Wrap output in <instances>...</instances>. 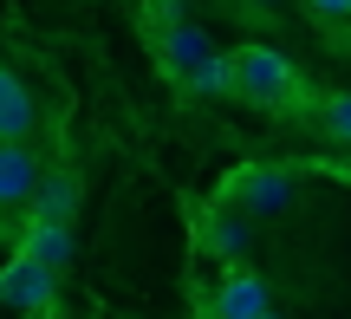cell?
<instances>
[{
  "instance_id": "1",
  "label": "cell",
  "mask_w": 351,
  "mask_h": 319,
  "mask_svg": "<svg viewBox=\"0 0 351 319\" xmlns=\"http://www.w3.org/2000/svg\"><path fill=\"white\" fill-rule=\"evenodd\" d=\"M150 46H156V65H163V78L176 91H189V98L228 91V52H215V39L195 20H182L176 0H150Z\"/></svg>"
},
{
  "instance_id": "2",
  "label": "cell",
  "mask_w": 351,
  "mask_h": 319,
  "mask_svg": "<svg viewBox=\"0 0 351 319\" xmlns=\"http://www.w3.org/2000/svg\"><path fill=\"white\" fill-rule=\"evenodd\" d=\"M228 91H234L241 104H254V111H300V98H306V78L293 72V59L287 52H274V46H234L228 52Z\"/></svg>"
},
{
  "instance_id": "3",
  "label": "cell",
  "mask_w": 351,
  "mask_h": 319,
  "mask_svg": "<svg viewBox=\"0 0 351 319\" xmlns=\"http://www.w3.org/2000/svg\"><path fill=\"white\" fill-rule=\"evenodd\" d=\"M293 176H300L293 163H241V169L221 176V196H215V202L247 215V222H267V215H280V209H293V196H300Z\"/></svg>"
},
{
  "instance_id": "4",
  "label": "cell",
  "mask_w": 351,
  "mask_h": 319,
  "mask_svg": "<svg viewBox=\"0 0 351 319\" xmlns=\"http://www.w3.org/2000/svg\"><path fill=\"white\" fill-rule=\"evenodd\" d=\"M274 313V294H267V274L254 268H221V281L202 294V319H261Z\"/></svg>"
},
{
  "instance_id": "5",
  "label": "cell",
  "mask_w": 351,
  "mask_h": 319,
  "mask_svg": "<svg viewBox=\"0 0 351 319\" xmlns=\"http://www.w3.org/2000/svg\"><path fill=\"white\" fill-rule=\"evenodd\" d=\"M195 248L208 261H221V268H247V248H254V222L247 215H234V209H221V202H208L195 215Z\"/></svg>"
},
{
  "instance_id": "6",
  "label": "cell",
  "mask_w": 351,
  "mask_h": 319,
  "mask_svg": "<svg viewBox=\"0 0 351 319\" xmlns=\"http://www.w3.org/2000/svg\"><path fill=\"white\" fill-rule=\"evenodd\" d=\"M52 300H59V274H46L39 261L13 255L7 268H0V307L7 313H26V319H46Z\"/></svg>"
},
{
  "instance_id": "7",
  "label": "cell",
  "mask_w": 351,
  "mask_h": 319,
  "mask_svg": "<svg viewBox=\"0 0 351 319\" xmlns=\"http://www.w3.org/2000/svg\"><path fill=\"white\" fill-rule=\"evenodd\" d=\"M13 255L39 261L46 274H65V268L78 261V241H72V228H65V222H33V215H26V228L13 235Z\"/></svg>"
},
{
  "instance_id": "8",
  "label": "cell",
  "mask_w": 351,
  "mask_h": 319,
  "mask_svg": "<svg viewBox=\"0 0 351 319\" xmlns=\"http://www.w3.org/2000/svg\"><path fill=\"white\" fill-rule=\"evenodd\" d=\"M33 182H39V156L33 143H0V215L33 202Z\"/></svg>"
},
{
  "instance_id": "9",
  "label": "cell",
  "mask_w": 351,
  "mask_h": 319,
  "mask_svg": "<svg viewBox=\"0 0 351 319\" xmlns=\"http://www.w3.org/2000/svg\"><path fill=\"white\" fill-rule=\"evenodd\" d=\"M33 222H65L72 228V215H78V176L72 169H39V182H33Z\"/></svg>"
},
{
  "instance_id": "10",
  "label": "cell",
  "mask_w": 351,
  "mask_h": 319,
  "mask_svg": "<svg viewBox=\"0 0 351 319\" xmlns=\"http://www.w3.org/2000/svg\"><path fill=\"white\" fill-rule=\"evenodd\" d=\"M300 111L313 117V130L326 143H339V150H351V91H306Z\"/></svg>"
},
{
  "instance_id": "11",
  "label": "cell",
  "mask_w": 351,
  "mask_h": 319,
  "mask_svg": "<svg viewBox=\"0 0 351 319\" xmlns=\"http://www.w3.org/2000/svg\"><path fill=\"white\" fill-rule=\"evenodd\" d=\"M33 91L20 85V78L0 65V143H26V130H33Z\"/></svg>"
},
{
  "instance_id": "12",
  "label": "cell",
  "mask_w": 351,
  "mask_h": 319,
  "mask_svg": "<svg viewBox=\"0 0 351 319\" xmlns=\"http://www.w3.org/2000/svg\"><path fill=\"white\" fill-rule=\"evenodd\" d=\"M319 20H351V0H306Z\"/></svg>"
},
{
  "instance_id": "13",
  "label": "cell",
  "mask_w": 351,
  "mask_h": 319,
  "mask_svg": "<svg viewBox=\"0 0 351 319\" xmlns=\"http://www.w3.org/2000/svg\"><path fill=\"white\" fill-rule=\"evenodd\" d=\"M332 176H339V182H351V156H345V163H332Z\"/></svg>"
},
{
  "instance_id": "14",
  "label": "cell",
  "mask_w": 351,
  "mask_h": 319,
  "mask_svg": "<svg viewBox=\"0 0 351 319\" xmlns=\"http://www.w3.org/2000/svg\"><path fill=\"white\" fill-rule=\"evenodd\" d=\"M247 7H261V13H267V7H280V0H247Z\"/></svg>"
},
{
  "instance_id": "15",
  "label": "cell",
  "mask_w": 351,
  "mask_h": 319,
  "mask_svg": "<svg viewBox=\"0 0 351 319\" xmlns=\"http://www.w3.org/2000/svg\"><path fill=\"white\" fill-rule=\"evenodd\" d=\"M261 319H280V313H261Z\"/></svg>"
}]
</instances>
